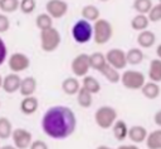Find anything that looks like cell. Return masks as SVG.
<instances>
[{"label":"cell","mask_w":161,"mask_h":149,"mask_svg":"<svg viewBox=\"0 0 161 149\" xmlns=\"http://www.w3.org/2000/svg\"><path fill=\"white\" fill-rule=\"evenodd\" d=\"M75 128V114L65 105L50 106L42 118V129L44 134L55 140L67 139L74 133Z\"/></svg>","instance_id":"6da1fadb"},{"label":"cell","mask_w":161,"mask_h":149,"mask_svg":"<svg viewBox=\"0 0 161 149\" xmlns=\"http://www.w3.org/2000/svg\"><path fill=\"white\" fill-rule=\"evenodd\" d=\"M92 28H93L92 39L94 40L96 44L103 45V44H107L111 40V38L113 35V28H112V24L108 20L99 18L98 20L94 21Z\"/></svg>","instance_id":"7a4b0ae2"},{"label":"cell","mask_w":161,"mask_h":149,"mask_svg":"<svg viewBox=\"0 0 161 149\" xmlns=\"http://www.w3.org/2000/svg\"><path fill=\"white\" fill-rule=\"evenodd\" d=\"M62 43V36L58 29L49 28L40 31V48L45 53H53L55 51Z\"/></svg>","instance_id":"3957f363"},{"label":"cell","mask_w":161,"mask_h":149,"mask_svg":"<svg viewBox=\"0 0 161 149\" xmlns=\"http://www.w3.org/2000/svg\"><path fill=\"white\" fill-rule=\"evenodd\" d=\"M116 120L117 111L109 105H102L94 113V121L101 129H109Z\"/></svg>","instance_id":"277c9868"},{"label":"cell","mask_w":161,"mask_h":149,"mask_svg":"<svg viewBox=\"0 0 161 149\" xmlns=\"http://www.w3.org/2000/svg\"><path fill=\"white\" fill-rule=\"evenodd\" d=\"M93 35V28L92 24L79 19L78 21L74 23V25L72 26V36L73 40L78 44H87Z\"/></svg>","instance_id":"5b68a950"},{"label":"cell","mask_w":161,"mask_h":149,"mask_svg":"<svg viewBox=\"0 0 161 149\" xmlns=\"http://www.w3.org/2000/svg\"><path fill=\"white\" fill-rule=\"evenodd\" d=\"M119 81L122 83V85L126 89L138 90L146 83V76H145V74L142 71L127 69V70H125L122 73V75L119 78Z\"/></svg>","instance_id":"8992f818"},{"label":"cell","mask_w":161,"mask_h":149,"mask_svg":"<svg viewBox=\"0 0 161 149\" xmlns=\"http://www.w3.org/2000/svg\"><path fill=\"white\" fill-rule=\"evenodd\" d=\"M8 65L11 73L19 74L21 71H25L30 66V59L26 54L18 51L10 55V58L8 59Z\"/></svg>","instance_id":"52a82bcc"},{"label":"cell","mask_w":161,"mask_h":149,"mask_svg":"<svg viewBox=\"0 0 161 149\" xmlns=\"http://www.w3.org/2000/svg\"><path fill=\"white\" fill-rule=\"evenodd\" d=\"M70 69H72V73L74 74L75 78H83V76H86V75L88 74L89 69H91L88 54H86V53L78 54V55L72 60Z\"/></svg>","instance_id":"ba28073f"},{"label":"cell","mask_w":161,"mask_h":149,"mask_svg":"<svg viewBox=\"0 0 161 149\" xmlns=\"http://www.w3.org/2000/svg\"><path fill=\"white\" fill-rule=\"evenodd\" d=\"M11 139H13V145L16 149H28L30 143L33 141V135L29 130L24 128H16L13 129L11 131Z\"/></svg>","instance_id":"9c48e42d"},{"label":"cell","mask_w":161,"mask_h":149,"mask_svg":"<svg viewBox=\"0 0 161 149\" xmlns=\"http://www.w3.org/2000/svg\"><path fill=\"white\" fill-rule=\"evenodd\" d=\"M104 58H106V63L108 65H111L112 68H114L116 70L125 69L126 65H127L126 53L122 49L113 48V49H111V50L107 51V54L104 55Z\"/></svg>","instance_id":"30bf717a"},{"label":"cell","mask_w":161,"mask_h":149,"mask_svg":"<svg viewBox=\"0 0 161 149\" xmlns=\"http://www.w3.org/2000/svg\"><path fill=\"white\" fill-rule=\"evenodd\" d=\"M47 14L52 19H60L68 11V4L64 0H48L45 4Z\"/></svg>","instance_id":"8fae6325"},{"label":"cell","mask_w":161,"mask_h":149,"mask_svg":"<svg viewBox=\"0 0 161 149\" xmlns=\"http://www.w3.org/2000/svg\"><path fill=\"white\" fill-rule=\"evenodd\" d=\"M20 81H21V78L19 74H15V73H10L8 74L5 78H3V83H1V89L8 93V94H14L19 90V86H20Z\"/></svg>","instance_id":"7c38bea8"},{"label":"cell","mask_w":161,"mask_h":149,"mask_svg":"<svg viewBox=\"0 0 161 149\" xmlns=\"http://www.w3.org/2000/svg\"><path fill=\"white\" fill-rule=\"evenodd\" d=\"M39 108V101L34 95L24 96L20 103V111L24 115H31L34 114Z\"/></svg>","instance_id":"4fadbf2b"},{"label":"cell","mask_w":161,"mask_h":149,"mask_svg":"<svg viewBox=\"0 0 161 149\" xmlns=\"http://www.w3.org/2000/svg\"><path fill=\"white\" fill-rule=\"evenodd\" d=\"M156 43V35L151 30H142L137 35V44L142 49H148L152 48Z\"/></svg>","instance_id":"5bb4252c"},{"label":"cell","mask_w":161,"mask_h":149,"mask_svg":"<svg viewBox=\"0 0 161 149\" xmlns=\"http://www.w3.org/2000/svg\"><path fill=\"white\" fill-rule=\"evenodd\" d=\"M35 90H36V79L34 76H26L21 79L18 91L23 96H30L35 93Z\"/></svg>","instance_id":"9a60e30c"},{"label":"cell","mask_w":161,"mask_h":149,"mask_svg":"<svg viewBox=\"0 0 161 149\" xmlns=\"http://www.w3.org/2000/svg\"><path fill=\"white\" fill-rule=\"evenodd\" d=\"M146 135H147V129L142 125H133V126L128 128L127 138L131 139V141L135 143V144L145 141Z\"/></svg>","instance_id":"2e32d148"},{"label":"cell","mask_w":161,"mask_h":149,"mask_svg":"<svg viewBox=\"0 0 161 149\" xmlns=\"http://www.w3.org/2000/svg\"><path fill=\"white\" fill-rule=\"evenodd\" d=\"M141 91L142 95L150 100H155L160 96V85L158 83H153V81H146L142 86H141Z\"/></svg>","instance_id":"e0dca14e"},{"label":"cell","mask_w":161,"mask_h":149,"mask_svg":"<svg viewBox=\"0 0 161 149\" xmlns=\"http://www.w3.org/2000/svg\"><path fill=\"white\" fill-rule=\"evenodd\" d=\"M80 15L83 18V20L91 23V21H96L99 19L101 16V13H99V9L96 6V5H92V4H88V5H84L80 10Z\"/></svg>","instance_id":"ac0fdd59"},{"label":"cell","mask_w":161,"mask_h":149,"mask_svg":"<svg viewBox=\"0 0 161 149\" xmlns=\"http://www.w3.org/2000/svg\"><path fill=\"white\" fill-rule=\"evenodd\" d=\"M82 88H83L84 90H87L88 93H91L92 95L98 94V93L101 91V84H99V81H98L94 76H91V75L83 76Z\"/></svg>","instance_id":"d6986e66"},{"label":"cell","mask_w":161,"mask_h":149,"mask_svg":"<svg viewBox=\"0 0 161 149\" xmlns=\"http://www.w3.org/2000/svg\"><path fill=\"white\" fill-rule=\"evenodd\" d=\"M62 89L67 95H75L80 89V83L77 78H65L62 83Z\"/></svg>","instance_id":"ffe728a7"},{"label":"cell","mask_w":161,"mask_h":149,"mask_svg":"<svg viewBox=\"0 0 161 149\" xmlns=\"http://www.w3.org/2000/svg\"><path fill=\"white\" fill-rule=\"evenodd\" d=\"M148 79L153 83L161 81V61L160 59H152L148 65Z\"/></svg>","instance_id":"44dd1931"},{"label":"cell","mask_w":161,"mask_h":149,"mask_svg":"<svg viewBox=\"0 0 161 149\" xmlns=\"http://www.w3.org/2000/svg\"><path fill=\"white\" fill-rule=\"evenodd\" d=\"M112 128V131H113V135L117 140H125L127 138V133H128V126L126 124V121L121 120V119H117L113 125L111 126Z\"/></svg>","instance_id":"7402d4cb"},{"label":"cell","mask_w":161,"mask_h":149,"mask_svg":"<svg viewBox=\"0 0 161 149\" xmlns=\"http://www.w3.org/2000/svg\"><path fill=\"white\" fill-rule=\"evenodd\" d=\"M146 146L148 149H161V130L155 129L146 135Z\"/></svg>","instance_id":"603a6c76"},{"label":"cell","mask_w":161,"mask_h":149,"mask_svg":"<svg viewBox=\"0 0 161 149\" xmlns=\"http://www.w3.org/2000/svg\"><path fill=\"white\" fill-rule=\"evenodd\" d=\"M145 58L143 51L140 48H131L127 53H126V61L130 65H138L142 63Z\"/></svg>","instance_id":"cb8c5ba5"},{"label":"cell","mask_w":161,"mask_h":149,"mask_svg":"<svg viewBox=\"0 0 161 149\" xmlns=\"http://www.w3.org/2000/svg\"><path fill=\"white\" fill-rule=\"evenodd\" d=\"M99 73L112 84H117L119 83V78H121V74L118 70H116L114 68H112L111 65H108L107 63L102 66V69L99 70Z\"/></svg>","instance_id":"d4e9b609"},{"label":"cell","mask_w":161,"mask_h":149,"mask_svg":"<svg viewBox=\"0 0 161 149\" xmlns=\"http://www.w3.org/2000/svg\"><path fill=\"white\" fill-rule=\"evenodd\" d=\"M75 95H77V103H78L79 106L87 109V108H89L92 105V103H93V95L91 93H88L87 90H84L83 88H80Z\"/></svg>","instance_id":"484cf974"},{"label":"cell","mask_w":161,"mask_h":149,"mask_svg":"<svg viewBox=\"0 0 161 149\" xmlns=\"http://www.w3.org/2000/svg\"><path fill=\"white\" fill-rule=\"evenodd\" d=\"M150 21L147 19L146 15H142V14H137L136 16L132 18L131 20V26L133 30L136 31H142V30H146L147 26H148Z\"/></svg>","instance_id":"4316f807"},{"label":"cell","mask_w":161,"mask_h":149,"mask_svg":"<svg viewBox=\"0 0 161 149\" xmlns=\"http://www.w3.org/2000/svg\"><path fill=\"white\" fill-rule=\"evenodd\" d=\"M89 56V66L94 70H101L102 66L106 64V58H104V54L99 53V51H96V53H92Z\"/></svg>","instance_id":"83f0119b"},{"label":"cell","mask_w":161,"mask_h":149,"mask_svg":"<svg viewBox=\"0 0 161 149\" xmlns=\"http://www.w3.org/2000/svg\"><path fill=\"white\" fill-rule=\"evenodd\" d=\"M35 25L40 31L45 30V29H49V28L53 26V19L47 13H42L35 18Z\"/></svg>","instance_id":"f1b7e54d"},{"label":"cell","mask_w":161,"mask_h":149,"mask_svg":"<svg viewBox=\"0 0 161 149\" xmlns=\"http://www.w3.org/2000/svg\"><path fill=\"white\" fill-rule=\"evenodd\" d=\"M13 131L11 121L6 116L0 118V139H9Z\"/></svg>","instance_id":"f546056e"},{"label":"cell","mask_w":161,"mask_h":149,"mask_svg":"<svg viewBox=\"0 0 161 149\" xmlns=\"http://www.w3.org/2000/svg\"><path fill=\"white\" fill-rule=\"evenodd\" d=\"M0 10L4 14H13L19 10V0H0Z\"/></svg>","instance_id":"4dcf8cb0"},{"label":"cell","mask_w":161,"mask_h":149,"mask_svg":"<svg viewBox=\"0 0 161 149\" xmlns=\"http://www.w3.org/2000/svg\"><path fill=\"white\" fill-rule=\"evenodd\" d=\"M152 0H133V9L137 11V14H142L146 15L148 13V10L152 8Z\"/></svg>","instance_id":"1f68e13d"},{"label":"cell","mask_w":161,"mask_h":149,"mask_svg":"<svg viewBox=\"0 0 161 149\" xmlns=\"http://www.w3.org/2000/svg\"><path fill=\"white\" fill-rule=\"evenodd\" d=\"M150 23H158L161 20V4H155L146 14Z\"/></svg>","instance_id":"d6a6232c"},{"label":"cell","mask_w":161,"mask_h":149,"mask_svg":"<svg viewBox=\"0 0 161 149\" xmlns=\"http://www.w3.org/2000/svg\"><path fill=\"white\" fill-rule=\"evenodd\" d=\"M35 8H36L35 0H19V10L25 15L31 14L35 10Z\"/></svg>","instance_id":"836d02e7"},{"label":"cell","mask_w":161,"mask_h":149,"mask_svg":"<svg viewBox=\"0 0 161 149\" xmlns=\"http://www.w3.org/2000/svg\"><path fill=\"white\" fill-rule=\"evenodd\" d=\"M9 28H10V20H9V18L5 14L0 13V34L6 33L9 30Z\"/></svg>","instance_id":"e575fe53"},{"label":"cell","mask_w":161,"mask_h":149,"mask_svg":"<svg viewBox=\"0 0 161 149\" xmlns=\"http://www.w3.org/2000/svg\"><path fill=\"white\" fill-rule=\"evenodd\" d=\"M6 56H8V48L0 36V65L4 64V61L6 60Z\"/></svg>","instance_id":"d590c367"},{"label":"cell","mask_w":161,"mask_h":149,"mask_svg":"<svg viewBox=\"0 0 161 149\" xmlns=\"http://www.w3.org/2000/svg\"><path fill=\"white\" fill-rule=\"evenodd\" d=\"M28 149H49L48 148V144L40 139H36V140H33L29 145Z\"/></svg>","instance_id":"8d00e7d4"},{"label":"cell","mask_w":161,"mask_h":149,"mask_svg":"<svg viewBox=\"0 0 161 149\" xmlns=\"http://www.w3.org/2000/svg\"><path fill=\"white\" fill-rule=\"evenodd\" d=\"M153 121H155V124L160 128V125H161V111H156V114H155V116H153Z\"/></svg>","instance_id":"74e56055"},{"label":"cell","mask_w":161,"mask_h":149,"mask_svg":"<svg viewBox=\"0 0 161 149\" xmlns=\"http://www.w3.org/2000/svg\"><path fill=\"white\" fill-rule=\"evenodd\" d=\"M116 149H140V148L137 145H135V144H125V145L117 146Z\"/></svg>","instance_id":"f35d334b"},{"label":"cell","mask_w":161,"mask_h":149,"mask_svg":"<svg viewBox=\"0 0 161 149\" xmlns=\"http://www.w3.org/2000/svg\"><path fill=\"white\" fill-rule=\"evenodd\" d=\"M0 149H16L14 145H10V144H8V145H3V146H0Z\"/></svg>","instance_id":"ab89813d"},{"label":"cell","mask_w":161,"mask_h":149,"mask_svg":"<svg viewBox=\"0 0 161 149\" xmlns=\"http://www.w3.org/2000/svg\"><path fill=\"white\" fill-rule=\"evenodd\" d=\"M96 149H112V148H109L108 145H98Z\"/></svg>","instance_id":"60d3db41"},{"label":"cell","mask_w":161,"mask_h":149,"mask_svg":"<svg viewBox=\"0 0 161 149\" xmlns=\"http://www.w3.org/2000/svg\"><path fill=\"white\" fill-rule=\"evenodd\" d=\"M160 49H161V46L158 45V46H157V55H158V56H160Z\"/></svg>","instance_id":"b9f144b4"},{"label":"cell","mask_w":161,"mask_h":149,"mask_svg":"<svg viewBox=\"0 0 161 149\" xmlns=\"http://www.w3.org/2000/svg\"><path fill=\"white\" fill-rule=\"evenodd\" d=\"M1 83H3V78H1V75H0V89H1Z\"/></svg>","instance_id":"7bdbcfd3"},{"label":"cell","mask_w":161,"mask_h":149,"mask_svg":"<svg viewBox=\"0 0 161 149\" xmlns=\"http://www.w3.org/2000/svg\"><path fill=\"white\" fill-rule=\"evenodd\" d=\"M99 1H102V3H106V1H109V0H99Z\"/></svg>","instance_id":"ee69618b"},{"label":"cell","mask_w":161,"mask_h":149,"mask_svg":"<svg viewBox=\"0 0 161 149\" xmlns=\"http://www.w3.org/2000/svg\"><path fill=\"white\" fill-rule=\"evenodd\" d=\"M0 146H1V145H0Z\"/></svg>","instance_id":"f6af8a7d"}]
</instances>
